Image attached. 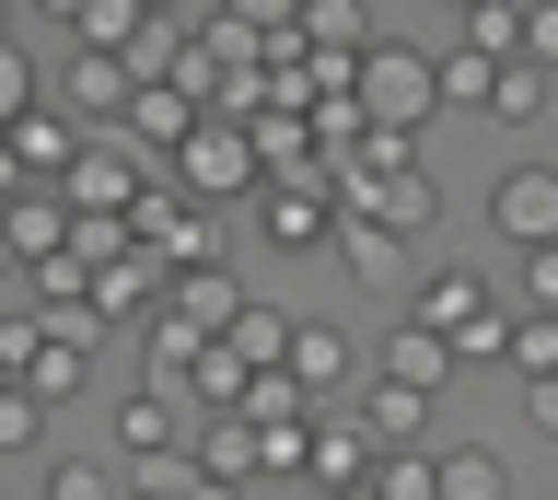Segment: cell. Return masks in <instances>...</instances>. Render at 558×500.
<instances>
[{"instance_id":"1f68e13d","label":"cell","mask_w":558,"mask_h":500,"mask_svg":"<svg viewBox=\"0 0 558 500\" xmlns=\"http://www.w3.org/2000/svg\"><path fill=\"white\" fill-rule=\"evenodd\" d=\"M35 442H47V395H0V454H35Z\"/></svg>"},{"instance_id":"ffe728a7","label":"cell","mask_w":558,"mask_h":500,"mask_svg":"<svg viewBox=\"0 0 558 500\" xmlns=\"http://www.w3.org/2000/svg\"><path fill=\"white\" fill-rule=\"evenodd\" d=\"M430 465H442V500H512V465L488 454V442H442Z\"/></svg>"},{"instance_id":"7402d4cb","label":"cell","mask_w":558,"mask_h":500,"mask_svg":"<svg viewBox=\"0 0 558 500\" xmlns=\"http://www.w3.org/2000/svg\"><path fill=\"white\" fill-rule=\"evenodd\" d=\"M244 385H256V373H244L221 338H209V350H198V373H186V407H198V419H233V407H244Z\"/></svg>"},{"instance_id":"277c9868","label":"cell","mask_w":558,"mask_h":500,"mask_svg":"<svg viewBox=\"0 0 558 500\" xmlns=\"http://www.w3.org/2000/svg\"><path fill=\"white\" fill-rule=\"evenodd\" d=\"M244 221H256L268 256H326L338 245V186L326 175H268L256 198H244Z\"/></svg>"},{"instance_id":"d6a6232c","label":"cell","mask_w":558,"mask_h":500,"mask_svg":"<svg viewBox=\"0 0 558 500\" xmlns=\"http://www.w3.org/2000/svg\"><path fill=\"white\" fill-rule=\"evenodd\" d=\"M35 106H47V94H35V59H24V47H0V129L35 117Z\"/></svg>"},{"instance_id":"e0dca14e","label":"cell","mask_w":558,"mask_h":500,"mask_svg":"<svg viewBox=\"0 0 558 500\" xmlns=\"http://www.w3.org/2000/svg\"><path fill=\"white\" fill-rule=\"evenodd\" d=\"M59 245H70V198H59V186H24V198L0 210V256H24V268H47Z\"/></svg>"},{"instance_id":"cb8c5ba5","label":"cell","mask_w":558,"mask_h":500,"mask_svg":"<svg viewBox=\"0 0 558 500\" xmlns=\"http://www.w3.org/2000/svg\"><path fill=\"white\" fill-rule=\"evenodd\" d=\"M558 94V71H535V59H500V82H488V117H512V129H535Z\"/></svg>"},{"instance_id":"f35d334b","label":"cell","mask_w":558,"mask_h":500,"mask_svg":"<svg viewBox=\"0 0 558 500\" xmlns=\"http://www.w3.org/2000/svg\"><path fill=\"white\" fill-rule=\"evenodd\" d=\"M0 47H12V0H0Z\"/></svg>"},{"instance_id":"83f0119b","label":"cell","mask_w":558,"mask_h":500,"mask_svg":"<svg viewBox=\"0 0 558 500\" xmlns=\"http://www.w3.org/2000/svg\"><path fill=\"white\" fill-rule=\"evenodd\" d=\"M373 500H442V465H430V442H418V454H384V465H373Z\"/></svg>"},{"instance_id":"8fae6325","label":"cell","mask_w":558,"mask_h":500,"mask_svg":"<svg viewBox=\"0 0 558 500\" xmlns=\"http://www.w3.org/2000/svg\"><path fill=\"white\" fill-rule=\"evenodd\" d=\"M373 465H384V442L361 430V407H349V419H314V454H303V477H314L326 500H361V489H373Z\"/></svg>"},{"instance_id":"9c48e42d","label":"cell","mask_w":558,"mask_h":500,"mask_svg":"<svg viewBox=\"0 0 558 500\" xmlns=\"http://www.w3.org/2000/svg\"><path fill=\"white\" fill-rule=\"evenodd\" d=\"M163 291H174V268H163V256H151V245H140V233H129V245H117V256H105V268H94V315L105 326H151V315H163Z\"/></svg>"},{"instance_id":"e575fe53","label":"cell","mask_w":558,"mask_h":500,"mask_svg":"<svg viewBox=\"0 0 558 500\" xmlns=\"http://www.w3.org/2000/svg\"><path fill=\"white\" fill-rule=\"evenodd\" d=\"M523 315H558V245L523 256Z\"/></svg>"},{"instance_id":"8d00e7d4","label":"cell","mask_w":558,"mask_h":500,"mask_svg":"<svg viewBox=\"0 0 558 500\" xmlns=\"http://www.w3.org/2000/svg\"><path fill=\"white\" fill-rule=\"evenodd\" d=\"M186 500H244V489H221V477H186Z\"/></svg>"},{"instance_id":"ab89813d","label":"cell","mask_w":558,"mask_h":500,"mask_svg":"<svg viewBox=\"0 0 558 500\" xmlns=\"http://www.w3.org/2000/svg\"><path fill=\"white\" fill-rule=\"evenodd\" d=\"M442 12H477V0H442Z\"/></svg>"},{"instance_id":"4316f807","label":"cell","mask_w":558,"mask_h":500,"mask_svg":"<svg viewBox=\"0 0 558 500\" xmlns=\"http://www.w3.org/2000/svg\"><path fill=\"white\" fill-rule=\"evenodd\" d=\"M465 47L477 59H523V0H477L465 12Z\"/></svg>"},{"instance_id":"484cf974","label":"cell","mask_w":558,"mask_h":500,"mask_svg":"<svg viewBox=\"0 0 558 500\" xmlns=\"http://www.w3.org/2000/svg\"><path fill=\"white\" fill-rule=\"evenodd\" d=\"M47 500H129V465H105V454H59V465H47Z\"/></svg>"},{"instance_id":"6da1fadb","label":"cell","mask_w":558,"mask_h":500,"mask_svg":"<svg viewBox=\"0 0 558 500\" xmlns=\"http://www.w3.org/2000/svg\"><path fill=\"white\" fill-rule=\"evenodd\" d=\"M408 326H430L453 361H500L512 350V303L488 291V268H418V291H408Z\"/></svg>"},{"instance_id":"4dcf8cb0","label":"cell","mask_w":558,"mask_h":500,"mask_svg":"<svg viewBox=\"0 0 558 500\" xmlns=\"http://www.w3.org/2000/svg\"><path fill=\"white\" fill-rule=\"evenodd\" d=\"M209 12H221V24H244V36H291V24H303V0H209Z\"/></svg>"},{"instance_id":"b9f144b4","label":"cell","mask_w":558,"mask_h":500,"mask_svg":"<svg viewBox=\"0 0 558 500\" xmlns=\"http://www.w3.org/2000/svg\"><path fill=\"white\" fill-rule=\"evenodd\" d=\"M361 500H373V489H361Z\"/></svg>"},{"instance_id":"7c38bea8","label":"cell","mask_w":558,"mask_h":500,"mask_svg":"<svg viewBox=\"0 0 558 500\" xmlns=\"http://www.w3.org/2000/svg\"><path fill=\"white\" fill-rule=\"evenodd\" d=\"M186 442H198V419H186V407H174V395H117V454L129 465H163V454H186Z\"/></svg>"},{"instance_id":"8992f818","label":"cell","mask_w":558,"mask_h":500,"mask_svg":"<svg viewBox=\"0 0 558 500\" xmlns=\"http://www.w3.org/2000/svg\"><path fill=\"white\" fill-rule=\"evenodd\" d=\"M279 373L303 395H361V338H349L338 315H291V350H279Z\"/></svg>"},{"instance_id":"603a6c76","label":"cell","mask_w":558,"mask_h":500,"mask_svg":"<svg viewBox=\"0 0 558 500\" xmlns=\"http://www.w3.org/2000/svg\"><path fill=\"white\" fill-rule=\"evenodd\" d=\"M221 350H233L244 373H279V350H291V315H279V303H244V315L221 326Z\"/></svg>"},{"instance_id":"44dd1931","label":"cell","mask_w":558,"mask_h":500,"mask_svg":"<svg viewBox=\"0 0 558 500\" xmlns=\"http://www.w3.org/2000/svg\"><path fill=\"white\" fill-rule=\"evenodd\" d=\"M291 36H303L314 59H361V47H373V12H361V0H314Z\"/></svg>"},{"instance_id":"7a4b0ae2","label":"cell","mask_w":558,"mask_h":500,"mask_svg":"<svg viewBox=\"0 0 558 500\" xmlns=\"http://www.w3.org/2000/svg\"><path fill=\"white\" fill-rule=\"evenodd\" d=\"M361 117L396 129V141H418V129L442 117V59L408 47V36H373V47H361Z\"/></svg>"},{"instance_id":"74e56055","label":"cell","mask_w":558,"mask_h":500,"mask_svg":"<svg viewBox=\"0 0 558 500\" xmlns=\"http://www.w3.org/2000/svg\"><path fill=\"white\" fill-rule=\"evenodd\" d=\"M35 12H47V24H82V0H35Z\"/></svg>"},{"instance_id":"9a60e30c","label":"cell","mask_w":558,"mask_h":500,"mask_svg":"<svg viewBox=\"0 0 558 500\" xmlns=\"http://www.w3.org/2000/svg\"><path fill=\"white\" fill-rule=\"evenodd\" d=\"M0 151H12V175H24V186H59L70 151H82V129H70L59 106H35V117H12V129H0Z\"/></svg>"},{"instance_id":"d4e9b609","label":"cell","mask_w":558,"mask_h":500,"mask_svg":"<svg viewBox=\"0 0 558 500\" xmlns=\"http://www.w3.org/2000/svg\"><path fill=\"white\" fill-rule=\"evenodd\" d=\"M140 24H151L140 0H82V24H70V47H105V59H129V47H140Z\"/></svg>"},{"instance_id":"f546056e","label":"cell","mask_w":558,"mask_h":500,"mask_svg":"<svg viewBox=\"0 0 558 500\" xmlns=\"http://www.w3.org/2000/svg\"><path fill=\"white\" fill-rule=\"evenodd\" d=\"M488 82H500V59L453 47V59H442V117H453V106H488Z\"/></svg>"},{"instance_id":"52a82bcc","label":"cell","mask_w":558,"mask_h":500,"mask_svg":"<svg viewBox=\"0 0 558 500\" xmlns=\"http://www.w3.org/2000/svg\"><path fill=\"white\" fill-rule=\"evenodd\" d=\"M488 233H500V245H558V163H512V175L488 186Z\"/></svg>"},{"instance_id":"4fadbf2b","label":"cell","mask_w":558,"mask_h":500,"mask_svg":"<svg viewBox=\"0 0 558 500\" xmlns=\"http://www.w3.org/2000/svg\"><path fill=\"white\" fill-rule=\"evenodd\" d=\"M349 407H361V430H373L384 454H418V442H430V407H442V395H408V385H384V373H361V395H349Z\"/></svg>"},{"instance_id":"ba28073f","label":"cell","mask_w":558,"mask_h":500,"mask_svg":"<svg viewBox=\"0 0 558 500\" xmlns=\"http://www.w3.org/2000/svg\"><path fill=\"white\" fill-rule=\"evenodd\" d=\"M129 59H105V47H70V71H59V117L70 129H82V141H94V129H117V117H129Z\"/></svg>"},{"instance_id":"f1b7e54d","label":"cell","mask_w":558,"mask_h":500,"mask_svg":"<svg viewBox=\"0 0 558 500\" xmlns=\"http://www.w3.org/2000/svg\"><path fill=\"white\" fill-rule=\"evenodd\" d=\"M500 361H512L523 385H547V373H558V315H512V350H500Z\"/></svg>"},{"instance_id":"60d3db41","label":"cell","mask_w":558,"mask_h":500,"mask_svg":"<svg viewBox=\"0 0 558 500\" xmlns=\"http://www.w3.org/2000/svg\"><path fill=\"white\" fill-rule=\"evenodd\" d=\"M303 12H314V0H303Z\"/></svg>"},{"instance_id":"d590c367","label":"cell","mask_w":558,"mask_h":500,"mask_svg":"<svg viewBox=\"0 0 558 500\" xmlns=\"http://www.w3.org/2000/svg\"><path fill=\"white\" fill-rule=\"evenodd\" d=\"M523 419H535V430H558V373H547V385H523Z\"/></svg>"},{"instance_id":"3957f363","label":"cell","mask_w":558,"mask_h":500,"mask_svg":"<svg viewBox=\"0 0 558 500\" xmlns=\"http://www.w3.org/2000/svg\"><path fill=\"white\" fill-rule=\"evenodd\" d=\"M140 186H151V151H140L129 129H94V141L70 151L59 198H70V221H129V210H140Z\"/></svg>"},{"instance_id":"5b68a950","label":"cell","mask_w":558,"mask_h":500,"mask_svg":"<svg viewBox=\"0 0 558 500\" xmlns=\"http://www.w3.org/2000/svg\"><path fill=\"white\" fill-rule=\"evenodd\" d=\"M151 175L186 186L198 210H209V198H256V186H268V175H256V141H244L233 117H198V129H186V151H174V163H151Z\"/></svg>"},{"instance_id":"ac0fdd59","label":"cell","mask_w":558,"mask_h":500,"mask_svg":"<svg viewBox=\"0 0 558 500\" xmlns=\"http://www.w3.org/2000/svg\"><path fill=\"white\" fill-rule=\"evenodd\" d=\"M244 303H256V291H244L233 268H174V291H163V315H174V326H198V338H221Z\"/></svg>"},{"instance_id":"2e32d148","label":"cell","mask_w":558,"mask_h":500,"mask_svg":"<svg viewBox=\"0 0 558 500\" xmlns=\"http://www.w3.org/2000/svg\"><path fill=\"white\" fill-rule=\"evenodd\" d=\"M373 373H384V385H408V395H442L453 373H465V361H453L442 338H430V326H384V350H373Z\"/></svg>"},{"instance_id":"d6986e66","label":"cell","mask_w":558,"mask_h":500,"mask_svg":"<svg viewBox=\"0 0 558 500\" xmlns=\"http://www.w3.org/2000/svg\"><path fill=\"white\" fill-rule=\"evenodd\" d=\"M349 268V280H396V268H408V245H396V233H384V221H361V210H338V245H326Z\"/></svg>"},{"instance_id":"836d02e7","label":"cell","mask_w":558,"mask_h":500,"mask_svg":"<svg viewBox=\"0 0 558 500\" xmlns=\"http://www.w3.org/2000/svg\"><path fill=\"white\" fill-rule=\"evenodd\" d=\"M523 59L558 71V0H523Z\"/></svg>"},{"instance_id":"30bf717a","label":"cell","mask_w":558,"mask_h":500,"mask_svg":"<svg viewBox=\"0 0 558 500\" xmlns=\"http://www.w3.org/2000/svg\"><path fill=\"white\" fill-rule=\"evenodd\" d=\"M349 210H361V221H384L396 245H430V233H442V186H430V175L408 163V175H373V186H349Z\"/></svg>"},{"instance_id":"5bb4252c","label":"cell","mask_w":558,"mask_h":500,"mask_svg":"<svg viewBox=\"0 0 558 500\" xmlns=\"http://www.w3.org/2000/svg\"><path fill=\"white\" fill-rule=\"evenodd\" d=\"M186 454H198V477H221V489H256V477H268V430L233 407V419H198Z\"/></svg>"}]
</instances>
